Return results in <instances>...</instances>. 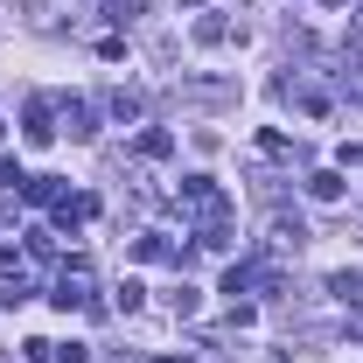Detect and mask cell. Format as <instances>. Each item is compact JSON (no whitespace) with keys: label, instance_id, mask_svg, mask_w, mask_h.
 <instances>
[{"label":"cell","instance_id":"1","mask_svg":"<svg viewBox=\"0 0 363 363\" xmlns=\"http://www.w3.org/2000/svg\"><path fill=\"white\" fill-rule=\"evenodd\" d=\"M182 210H189L196 224H217V217H230V196L210 175H182Z\"/></svg>","mask_w":363,"mask_h":363},{"label":"cell","instance_id":"2","mask_svg":"<svg viewBox=\"0 0 363 363\" xmlns=\"http://www.w3.org/2000/svg\"><path fill=\"white\" fill-rule=\"evenodd\" d=\"M49 301H56L63 315H70V308H91V266H84V259L56 272V286H49Z\"/></svg>","mask_w":363,"mask_h":363},{"label":"cell","instance_id":"3","mask_svg":"<svg viewBox=\"0 0 363 363\" xmlns=\"http://www.w3.org/2000/svg\"><path fill=\"white\" fill-rule=\"evenodd\" d=\"M21 140H28V147H49V140H56V105H49V98H35V105L21 112Z\"/></svg>","mask_w":363,"mask_h":363},{"label":"cell","instance_id":"4","mask_svg":"<svg viewBox=\"0 0 363 363\" xmlns=\"http://www.w3.org/2000/svg\"><path fill=\"white\" fill-rule=\"evenodd\" d=\"M63 126H70L77 140L98 133V112H91V98H63Z\"/></svg>","mask_w":363,"mask_h":363},{"label":"cell","instance_id":"5","mask_svg":"<svg viewBox=\"0 0 363 363\" xmlns=\"http://www.w3.org/2000/svg\"><path fill=\"white\" fill-rule=\"evenodd\" d=\"M133 259H147V266H161V259H182L175 245L161 238V230H147V238H133Z\"/></svg>","mask_w":363,"mask_h":363},{"label":"cell","instance_id":"6","mask_svg":"<svg viewBox=\"0 0 363 363\" xmlns=\"http://www.w3.org/2000/svg\"><path fill=\"white\" fill-rule=\"evenodd\" d=\"M168 154H175V133L168 126H147L140 133V161H168Z\"/></svg>","mask_w":363,"mask_h":363},{"label":"cell","instance_id":"7","mask_svg":"<svg viewBox=\"0 0 363 363\" xmlns=\"http://www.w3.org/2000/svg\"><path fill=\"white\" fill-rule=\"evenodd\" d=\"M308 196H315V203H342V175H335V168H315V175H308Z\"/></svg>","mask_w":363,"mask_h":363},{"label":"cell","instance_id":"8","mask_svg":"<svg viewBox=\"0 0 363 363\" xmlns=\"http://www.w3.org/2000/svg\"><path fill=\"white\" fill-rule=\"evenodd\" d=\"M105 112H112L119 126H140V98H133V91H112V98H105Z\"/></svg>","mask_w":363,"mask_h":363},{"label":"cell","instance_id":"9","mask_svg":"<svg viewBox=\"0 0 363 363\" xmlns=\"http://www.w3.org/2000/svg\"><path fill=\"white\" fill-rule=\"evenodd\" d=\"M328 294L357 308V294H363V272H357V266H350V272H328Z\"/></svg>","mask_w":363,"mask_h":363},{"label":"cell","instance_id":"10","mask_svg":"<svg viewBox=\"0 0 363 363\" xmlns=\"http://www.w3.org/2000/svg\"><path fill=\"white\" fill-rule=\"evenodd\" d=\"M196 43H203V49L230 43V21H224V14H203V21H196Z\"/></svg>","mask_w":363,"mask_h":363},{"label":"cell","instance_id":"11","mask_svg":"<svg viewBox=\"0 0 363 363\" xmlns=\"http://www.w3.org/2000/svg\"><path fill=\"white\" fill-rule=\"evenodd\" d=\"M301 238H308V224H301V217H286V210L272 217V245H301Z\"/></svg>","mask_w":363,"mask_h":363},{"label":"cell","instance_id":"12","mask_svg":"<svg viewBox=\"0 0 363 363\" xmlns=\"http://www.w3.org/2000/svg\"><path fill=\"white\" fill-rule=\"evenodd\" d=\"M112 301H119V308H126V315H133L140 301H147V286H140V279H119V286H112Z\"/></svg>","mask_w":363,"mask_h":363},{"label":"cell","instance_id":"13","mask_svg":"<svg viewBox=\"0 0 363 363\" xmlns=\"http://www.w3.org/2000/svg\"><path fill=\"white\" fill-rule=\"evenodd\" d=\"M168 308H175V315H196V308H203V294H196V286H175V294H168Z\"/></svg>","mask_w":363,"mask_h":363},{"label":"cell","instance_id":"14","mask_svg":"<svg viewBox=\"0 0 363 363\" xmlns=\"http://www.w3.org/2000/svg\"><path fill=\"white\" fill-rule=\"evenodd\" d=\"M49 363H91V350H84V342H63V350H56Z\"/></svg>","mask_w":363,"mask_h":363},{"label":"cell","instance_id":"15","mask_svg":"<svg viewBox=\"0 0 363 363\" xmlns=\"http://www.w3.org/2000/svg\"><path fill=\"white\" fill-rule=\"evenodd\" d=\"M21 182H28V175H21V161H0V189H21Z\"/></svg>","mask_w":363,"mask_h":363}]
</instances>
